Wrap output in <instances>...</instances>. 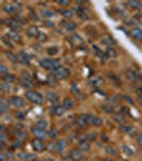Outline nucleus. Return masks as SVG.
<instances>
[{
    "label": "nucleus",
    "mask_w": 142,
    "mask_h": 161,
    "mask_svg": "<svg viewBox=\"0 0 142 161\" xmlns=\"http://www.w3.org/2000/svg\"><path fill=\"white\" fill-rule=\"evenodd\" d=\"M40 64L43 69L47 70V71H50L51 73H53L57 69H59L61 67L60 60L55 59V58H43L40 60Z\"/></svg>",
    "instance_id": "obj_1"
},
{
    "label": "nucleus",
    "mask_w": 142,
    "mask_h": 161,
    "mask_svg": "<svg viewBox=\"0 0 142 161\" xmlns=\"http://www.w3.org/2000/svg\"><path fill=\"white\" fill-rule=\"evenodd\" d=\"M25 96H26V99H27L29 102L33 103V104H37V105H40L43 103V96L41 95L40 92H38L37 90H27L25 92Z\"/></svg>",
    "instance_id": "obj_2"
},
{
    "label": "nucleus",
    "mask_w": 142,
    "mask_h": 161,
    "mask_svg": "<svg viewBox=\"0 0 142 161\" xmlns=\"http://www.w3.org/2000/svg\"><path fill=\"white\" fill-rule=\"evenodd\" d=\"M18 82L20 84V86L24 87V88H27V89H31V88L33 87V80L32 77L30 76V74L28 73V72H24L22 75H20V77L18 79Z\"/></svg>",
    "instance_id": "obj_3"
},
{
    "label": "nucleus",
    "mask_w": 142,
    "mask_h": 161,
    "mask_svg": "<svg viewBox=\"0 0 142 161\" xmlns=\"http://www.w3.org/2000/svg\"><path fill=\"white\" fill-rule=\"evenodd\" d=\"M126 79L133 83H140L142 82V74L139 73L137 71H134V70H127L126 71Z\"/></svg>",
    "instance_id": "obj_4"
},
{
    "label": "nucleus",
    "mask_w": 142,
    "mask_h": 161,
    "mask_svg": "<svg viewBox=\"0 0 142 161\" xmlns=\"http://www.w3.org/2000/svg\"><path fill=\"white\" fill-rule=\"evenodd\" d=\"M9 103L15 108H24L25 104H26L25 100L23 99V98L18 97V96H12V97H10L9 98Z\"/></svg>",
    "instance_id": "obj_5"
},
{
    "label": "nucleus",
    "mask_w": 142,
    "mask_h": 161,
    "mask_svg": "<svg viewBox=\"0 0 142 161\" xmlns=\"http://www.w3.org/2000/svg\"><path fill=\"white\" fill-rule=\"evenodd\" d=\"M68 157H69V159L73 160V161H81V160L84 159V153H82L81 150L78 149V148H73V149H72L71 152H69V154H68Z\"/></svg>",
    "instance_id": "obj_6"
},
{
    "label": "nucleus",
    "mask_w": 142,
    "mask_h": 161,
    "mask_svg": "<svg viewBox=\"0 0 142 161\" xmlns=\"http://www.w3.org/2000/svg\"><path fill=\"white\" fill-rule=\"evenodd\" d=\"M31 132H32V134L34 136V139H38V140H42V141H44V140L46 139V137L48 136L47 132H46V130H43V129H40L38 128V127H32V129H31Z\"/></svg>",
    "instance_id": "obj_7"
},
{
    "label": "nucleus",
    "mask_w": 142,
    "mask_h": 161,
    "mask_svg": "<svg viewBox=\"0 0 142 161\" xmlns=\"http://www.w3.org/2000/svg\"><path fill=\"white\" fill-rule=\"evenodd\" d=\"M53 76L56 77L57 80H65L66 77L68 76V74H69V72H68V70L65 68V67H60L59 69H57L55 72H53Z\"/></svg>",
    "instance_id": "obj_8"
},
{
    "label": "nucleus",
    "mask_w": 142,
    "mask_h": 161,
    "mask_svg": "<svg viewBox=\"0 0 142 161\" xmlns=\"http://www.w3.org/2000/svg\"><path fill=\"white\" fill-rule=\"evenodd\" d=\"M68 140L66 139H60L58 140V141L56 142L55 144V153L56 154H62V153L64 152V149L66 148V146H68Z\"/></svg>",
    "instance_id": "obj_9"
},
{
    "label": "nucleus",
    "mask_w": 142,
    "mask_h": 161,
    "mask_svg": "<svg viewBox=\"0 0 142 161\" xmlns=\"http://www.w3.org/2000/svg\"><path fill=\"white\" fill-rule=\"evenodd\" d=\"M45 100L48 104H51L53 106H55V105H57V103H58L59 96L57 95L55 92H48L45 95Z\"/></svg>",
    "instance_id": "obj_10"
},
{
    "label": "nucleus",
    "mask_w": 142,
    "mask_h": 161,
    "mask_svg": "<svg viewBox=\"0 0 142 161\" xmlns=\"http://www.w3.org/2000/svg\"><path fill=\"white\" fill-rule=\"evenodd\" d=\"M88 119H89V126H92V127H100L104 124L103 118H100L99 116H96V115H91V114H89Z\"/></svg>",
    "instance_id": "obj_11"
},
{
    "label": "nucleus",
    "mask_w": 142,
    "mask_h": 161,
    "mask_svg": "<svg viewBox=\"0 0 142 161\" xmlns=\"http://www.w3.org/2000/svg\"><path fill=\"white\" fill-rule=\"evenodd\" d=\"M89 114H81L80 116H78V118L76 119V125L77 127H79L80 129H84L87 126H89V119H88Z\"/></svg>",
    "instance_id": "obj_12"
},
{
    "label": "nucleus",
    "mask_w": 142,
    "mask_h": 161,
    "mask_svg": "<svg viewBox=\"0 0 142 161\" xmlns=\"http://www.w3.org/2000/svg\"><path fill=\"white\" fill-rule=\"evenodd\" d=\"M105 83V80L103 76H100V75H96V76H93L91 79L89 80V85L94 88H99L102 86L103 84Z\"/></svg>",
    "instance_id": "obj_13"
},
{
    "label": "nucleus",
    "mask_w": 142,
    "mask_h": 161,
    "mask_svg": "<svg viewBox=\"0 0 142 161\" xmlns=\"http://www.w3.org/2000/svg\"><path fill=\"white\" fill-rule=\"evenodd\" d=\"M31 146L34 152L37 153H41L45 149V145H44V141L42 140H38V139H33L31 141Z\"/></svg>",
    "instance_id": "obj_14"
},
{
    "label": "nucleus",
    "mask_w": 142,
    "mask_h": 161,
    "mask_svg": "<svg viewBox=\"0 0 142 161\" xmlns=\"http://www.w3.org/2000/svg\"><path fill=\"white\" fill-rule=\"evenodd\" d=\"M30 59H31L30 56L28 55L26 52H19V53L17 54V61L22 64H29Z\"/></svg>",
    "instance_id": "obj_15"
},
{
    "label": "nucleus",
    "mask_w": 142,
    "mask_h": 161,
    "mask_svg": "<svg viewBox=\"0 0 142 161\" xmlns=\"http://www.w3.org/2000/svg\"><path fill=\"white\" fill-rule=\"evenodd\" d=\"M65 111L66 110L62 105H55L51 108L50 113H51V115L56 116V117H60V116H62L65 113Z\"/></svg>",
    "instance_id": "obj_16"
},
{
    "label": "nucleus",
    "mask_w": 142,
    "mask_h": 161,
    "mask_svg": "<svg viewBox=\"0 0 142 161\" xmlns=\"http://www.w3.org/2000/svg\"><path fill=\"white\" fill-rule=\"evenodd\" d=\"M26 35H27L29 38H38V36H40V31H38L37 26L32 25L26 30Z\"/></svg>",
    "instance_id": "obj_17"
},
{
    "label": "nucleus",
    "mask_w": 142,
    "mask_h": 161,
    "mask_svg": "<svg viewBox=\"0 0 142 161\" xmlns=\"http://www.w3.org/2000/svg\"><path fill=\"white\" fill-rule=\"evenodd\" d=\"M102 43L104 44V45H107L109 46V47H111L112 45H115L117 44V42H115V40L113 39L111 36H104L102 39Z\"/></svg>",
    "instance_id": "obj_18"
},
{
    "label": "nucleus",
    "mask_w": 142,
    "mask_h": 161,
    "mask_svg": "<svg viewBox=\"0 0 142 161\" xmlns=\"http://www.w3.org/2000/svg\"><path fill=\"white\" fill-rule=\"evenodd\" d=\"M78 149H80L82 153H88L91 149V144L88 141H81V142H79Z\"/></svg>",
    "instance_id": "obj_19"
},
{
    "label": "nucleus",
    "mask_w": 142,
    "mask_h": 161,
    "mask_svg": "<svg viewBox=\"0 0 142 161\" xmlns=\"http://www.w3.org/2000/svg\"><path fill=\"white\" fill-rule=\"evenodd\" d=\"M15 136H16L17 140H19V141L23 142L28 139V133L25 130H23V129H18V130L15 132Z\"/></svg>",
    "instance_id": "obj_20"
},
{
    "label": "nucleus",
    "mask_w": 142,
    "mask_h": 161,
    "mask_svg": "<svg viewBox=\"0 0 142 161\" xmlns=\"http://www.w3.org/2000/svg\"><path fill=\"white\" fill-rule=\"evenodd\" d=\"M8 110H9V102L3 97H1L0 98V113L4 114Z\"/></svg>",
    "instance_id": "obj_21"
},
{
    "label": "nucleus",
    "mask_w": 142,
    "mask_h": 161,
    "mask_svg": "<svg viewBox=\"0 0 142 161\" xmlns=\"http://www.w3.org/2000/svg\"><path fill=\"white\" fill-rule=\"evenodd\" d=\"M62 106H63V108H65L66 111L72 110V108H74V102H73V100L69 99V98H64L63 101H62Z\"/></svg>",
    "instance_id": "obj_22"
},
{
    "label": "nucleus",
    "mask_w": 142,
    "mask_h": 161,
    "mask_svg": "<svg viewBox=\"0 0 142 161\" xmlns=\"http://www.w3.org/2000/svg\"><path fill=\"white\" fill-rule=\"evenodd\" d=\"M40 14L44 19H51V17L55 16V12L51 11V10H47V9H42L40 11Z\"/></svg>",
    "instance_id": "obj_23"
},
{
    "label": "nucleus",
    "mask_w": 142,
    "mask_h": 161,
    "mask_svg": "<svg viewBox=\"0 0 142 161\" xmlns=\"http://www.w3.org/2000/svg\"><path fill=\"white\" fill-rule=\"evenodd\" d=\"M130 36L133 37L134 39H136V40H140L142 38V30L140 28H134V29L130 30Z\"/></svg>",
    "instance_id": "obj_24"
},
{
    "label": "nucleus",
    "mask_w": 142,
    "mask_h": 161,
    "mask_svg": "<svg viewBox=\"0 0 142 161\" xmlns=\"http://www.w3.org/2000/svg\"><path fill=\"white\" fill-rule=\"evenodd\" d=\"M108 77H109V80L112 82V84H114L115 86H121V80L117 74L110 72V73L108 74Z\"/></svg>",
    "instance_id": "obj_25"
},
{
    "label": "nucleus",
    "mask_w": 142,
    "mask_h": 161,
    "mask_svg": "<svg viewBox=\"0 0 142 161\" xmlns=\"http://www.w3.org/2000/svg\"><path fill=\"white\" fill-rule=\"evenodd\" d=\"M112 117H113V120L117 121V123L120 124V125H124V123H125V116H124L123 114L114 113L112 115Z\"/></svg>",
    "instance_id": "obj_26"
},
{
    "label": "nucleus",
    "mask_w": 142,
    "mask_h": 161,
    "mask_svg": "<svg viewBox=\"0 0 142 161\" xmlns=\"http://www.w3.org/2000/svg\"><path fill=\"white\" fill-rule=\"evenodd\" d=\"M119 129H120V131L123 132V133H130V132L134 130L133 126H127V125H120Z\"/></svg>",
    "instance_id": "obj_27"
},
{
    "label": "nucleus",
    "mask_w": 142,
    "mask_h": 161,
    "mask_svg": "<svg viewBox=\"0 0 142 161\" xmlns=\"http://www.w3.org/2000/svg\"><path fill=\"white\" fill-rule=\"evenodd\" d=\"M35 127H38V128H40V129H43V130H46L48 127V123L45 119H40V120L35 124Z\"/></svg>",
    "instance_id": "obj_28"
},
{
    "label": "nucleus",
    "mask_w": 142,
    "mask_h": 161,
    "mask_svg": "<svg viewBox=\"0 0 142 161\" xmlns=\"http://www.w3.org/2000/svg\"><path fill=\"white\" fill-rule=\"evenodd\" d=\"M2 80H3V82H6V83H8V84H11V83H13L14 82L15 80V76L13 74H11V73H7L4 76H2Z\"/></svg>",
    "instance_id": "obj_29"
},
{
    "label": "nucleus",
    "mask_w": 142,
    "mask_h": 161,
    "mask_svg": "<svg viewBox=\"0 0 142 161\" xmlns=\"http://www.w3.org/2000/svg\"><path fill=\"white\" fill-rule=\"evenodd\" d=\"M63 26L68 31H74L75 29H76L77 24H76V23H74V22H68L66 24H63Z\"/></svg>",
    "instance_id": "obj_30"
},
{
    "label": "nucleus",
    "mask_w": 142,
    "mask_h": 161,
    "mask_svg": "<svg viewBox=\"0 0 142 161\" xmlns=\"http://www.w3.org/2000/svg\"><path fill=\"white\" fill-rule=\"evenodd\" d=\"M2 10L4 12L8 13V14H11V13H15V9H14V6L13 4H6V6L2 7Z\"/></svg>",
    "instance_id": "obj_31"
},
{
    "label": "nucleus",
    "mask_w": 142,
    "mask_h": 161,
    "mask_svg": "<svg viewBox=\"0 0 142 161\" xmlns=\"http://www.w3.org/2000/svg\"><path fill=\"white\" fill-rule=\"evenodd\" d=\"M19 157L22 158V159L26 160V161H30L31 159H32V158H34V155L29 154V153H20Z\"/></svg>",
    "instance_id": "obj_32"
},
{
    "label": "nucleus",
    "mask_w": 142,
    "mask_h": 161,
    "mask_svg": "<svg viewBox=\"0 0 142 161\" xmlns=\"http://www.w3.org/2000/svg\"><path fill=\"white\" fill-rule=\"evenodd\" d=\"M6 55H7L8 59H9L10 61H12V62H16L17 61V55H14L11 51H7Z\"/></svg>",
    "instance_id": "obj_33"
},
{
    "label": "nucleus",
    "mask_w": 142,
    "mask_h": 161,
    "mask_svg": "<svg viewBox=\"0 0 142 161\" xmlns=\"http://www.w3.org/2000/svg\"><path fill=\"white\" fill-rule=\"evenodd\" d=\"M105 152L107 153L108 155H110V156H114V155H117V149L114 148V146H111V145H109V146L106 147Z\"/></svg>",
    "instance_id": "obj_34"
},
{
    "label": "nucleus",
    "mask_w": 142,
    "mask_h": 161,
    "mask_svg": "<svg viewBox=\"0 0 142 161\" xmlns=\"http://www.w3.org/2000/svg\"><path fill=\"white\" fill-rule=\"evenodd\" d=\"M47 53L50 56H55L59 53V48L57 46H53V47H48L47 48Z\"/></svg>",
    "instance_id": "obj_35"
},
{
    "label": "nucleus",
    "mask_w": 142,
    "mask_h": 161,
    "mask_svg": "<svg viewBox=\"0 0 142 161\" xmlns=\"http://www.w3.org/2000/svg\"><path fill=\"white\" fill-rule=\"evenodd\" d=\"M135 92H136V95L138 96L139 101L142 102V85H138V86L135 88Z\"/></svg>",
    "instance_id": "obj_36"
},
{
    "label": "nucleus",
    "mask_w": 142,
    "mask_h": 161,
    "mask_svg": "<svg viewBox=\"0 0 142 161\" xmlns=\"http://www.w3.org/2000/svg\"><path fill=\"white\" fill-rule=\"evenodd\" d=\"M11 147L13 149H18L22 147V141H19V140H14L12 143H11Z\"/></svg>",
    "instance_id": "obj_37"
},
{
    "label": "nucleus",
    "mask_w": 142,
    "mask_h": 161,
    "mask_svg": "<svg viewBox=\"0 0 142 161\" xmlns=\"http://www.w3.org/2000/svg\"><path fill=\"white\" fill-rule=\"evenodd\" d=\"M76 14L78 15L79 17H84V15H86V10L84 9V8L81 7H77L76 8Z\"/></svg>",
    "instance_id": "obj_38"
},
{
    "label": "nucleus",
    "mask_w": 142,
    "mask_h": 161,
    "mask_svg": "<svg viewBox=\"0 0 142 161\" xmlns=\"http://www.w3.org/2000/svg\"><path fill=\"white\" fill-rule=\"evenodd\" d=\"M106 54H107L108 57H111V58H113V57L117 56V52H115L114 48H112V47H108V50H107V52H106Z\"/></svg>",
    "instance_id": "obj_39"
},
{
    "label": "nucleus",
    "mask_w": 142,
    "mask_h": 161,
    "mask_svg": "<svg viewBox=\"0 0 142 161\" xmlns=\"http://www.w3.org/2000/svg\"><path fill=\"white\" fill-rule=\"evenodd\" d=\"M102 108L106 112V113H111V112L113 111V105H111L110 103H108V104L102 105Z\"/></svg>",
    "instance_id": "obj_40"
},
{
    "label": "nucleus",
    "mask_w": 142,
    "mask_h": 161,
    "mask_svg": "<svg viewBox=\"0 0 142 161\" xmlns=\"http://www.w3.org/2000/svg\"><path fill=\"white\" fill-rule=\"evenodd\" d=\"M61 13V14H63L64 17H66V19H71L72 16H73V13L72 11H68V10H61V11H59Z\"/></svg>",
    "instance_id": "obj_41"
},
{
    "label": "nucleus",
    "mask_w": 142,
    "mask_h": 161,
    "mask_svg": "<svg viewBox=\"0 0 142 161\" xmlns=\"http://www.w3.org/2000/svg\"><path fill=\"white\" fill-rule=\"evenodd\" d=\"M127 4L130 6L131 8H134V9H140V7H141V2H139V1H129Z\"/></svg>",
    "instance_id": "obj_42"
},
{
    "label": "nucleus",
    "mask_w": 142,
    "mask_h": 161,
    "mask_svg": "<svg viewBox=\"0 0 142 161\" xmlns=\"http://www.w3.org/2000/svg\"><path fill=\"white\" fill-rule=\"evenodd\" d=\"M2 40H3V43L7 44L8 46H10V47H13L12 43H11V39H10L9 35L8 36H4V37H2Z\"/></svg>",
    "instance_id": "obj_43"
},
{
    "label": "nucleus",
    "mask_w": 142,
    "mask_h": 161,
    "mask_svg": "<svg viewBox=\"0 0 142 161\" xmlns=\"http://www.w3.org/2000/svg\"><path fill=\"white\" fill-rule=\"evenodd\" d=\"M1 90H2V92H9V90H10V84H8V83L3 82L1 84Z\"/></svg>",
    "instance_id": "obj_44"
},
{
    "label": "nucleus",
    "mask_w": 142,
    "mask_h": 161,
    "mask_svg": "<svg viewBox=\"0 0 142 161\" xmlns=\"http://www.w3.org/2000/svg\"><path fill=\"white\" fill-rule=\"evenodd\" d=\"M15 117L20 119V120H23V119H25V114L20 111H17V112H15Z\"/></svg>",
    "instance_id": "obj_45"
},
{
    "label": "nucleus",
    "mask_w": 142,
    "mask_h": 161,
    "mask_svg": "<svg viewBox=\"0 0 142 161\" xmlns=\"http://www.w3.org/2000/svg\"><path fill=\"white\" fill-rule=\"evenodd\" d=\"M8 70H7V67L4 66V64H1V66H0V74L2 75V76H4V75H6L7 73H8Z\"/></svg>",
    "instance_id": "obj_46"
},
{
    "label": "nucleus",
    "mask_w": 142,
    "mask_h": 161,
    "mask_svg": "<svg viewBox=\"0 0 142 161\" xmlns=\"http://www.w3.org/2000/svg\"><path fill=\"white\" fill-rule=\"evenodd\" d=\"M122 150L125 154H127V155H133V150H131L130 148H128L127 146H123L122 147Z\"/></svg>",
    "instance_id": "obj_47"
},
{
    "label": "nucleus",
    "mask_w": 142,
    "mask_h": 161,
    "mask_svg": "<svg viewBox=\"0 0 142 161\" xmlns=\"http://www.w3.org/2000/svg\"><path fill=\"white\" fill-rule=\"evenodd\" d=\"M137 143H138V145L140 147H142V133H140V134H138L137 136Z\"/></svg>",
    "instance_id": "obj_48"
},
{
    "label": "nucleus",
    "mask_w": 142,
    "mask_h": 161,
    "mask_svg": "<svg viewBox=\"0 0 142 161\" xmlns=\"http://www.w3.org/2000/svg\"><path fill=\"white\" fill-rule=\"evenodd\" d=\"M88 140H91V141H93V140L96 139V133H94V132H91V133H89L87 136Z\"/></svg>",
    "instance_id": "obj_49"
},
{
    "label": "nucleus",
    "mask_w": 142,
    "mask_h": 161,
    "mask_svg": "<svg viewBox=\"0 0 142 161\" xmlns=\"http://www.w3.org/2000/svg\"><path fill=\"white\" fill-rule=\"evenodd\" d=\"M57 133H58V132H57V130H53V131H50L49 132V136L50 139H53V137H56L57 136Z\"/></svg>",
    "instance_id": "obj_50"
},
{
    "label": "nucleus",
    "mask_w": 142,
    "mask_h": 161,
    "mask_svg": "<svg viewBox=\"0 0 142 161\" xmlns=\"http://www.w3.org/2000/svg\"><path fill=\"white\" fill-rule=\"evenodd\" d=\"M57 3H59L60 6H68L69 1H63V0H61V1H57Z\"/></svg>",
    "instance_id": "obj_51"
},
{
    "label": "nucleus",
    "mask_w": 142,
    "mask_h": 161,
    "mask_svg": "<svg viewBox=\"0 0 142 161\" xmlns=\"http://www.w3.org/2000/svg\"><path fill=\"white\" fill-rule=\"evenodd\" d=\"M45 26H47V27H53V22H46Z\"/></svg>",
    "instance_id": "obj_52"
},
{
    "label": "nucleus",
    "mask_w": 142,
    "mask_h": 161,
    "mask_svg": "<svg viewBox=\"0 0 142 161\" xmlns=\"http://www.w3.org/2000/svg\"><path fill=\"white\" fill-rule=\"evenodd\" d=\"M100 161H114V160H112V159H110V158H105V159H102Z\"/></svg>",
    "instance_id": "obj_53"
},
{
    "label": "nucleus",
    "mask_w": 142,
    "mask_h": 161,
    "mask_svg": "<svg viewBox=\"0 0 142 161\" xmlns=\"http://www.w3.org/2000/svg\"><path fill=\"white\" fill-rule=\"evenodd\" d=\"M41 161H53V159H49V158H47V159H43V160H41Z\"/></svg>",
    "instance_id": "obj_54"
},
{
    "label": "nucleus",
    "mask_w": 142,
    "mask_h": 161,
    "mask_svg": "<svg viewBox=\"0 0 142 161\" xmlns=\"http://www.w3.org/2000/svg\"><path fill=\"white\" fill-rule=\"evenodd\" d=\"M12 161H19V160H12Z\"/></svg>",
    "instance_id": "obj_55"
},
{
    "label": "nucleus",
    "mask_w": 142,
    "mask_h": 161,
    "mask_svg": "<svg viewBox=\"0 0 142 161\" xmlns=\"http://www.w3.org/2000/svg\"><path fill=\"white\" fill-rule=\"evenodd\" d=\"M30 161H37V160H30Z\"/></svg>",
    "instance_id": "obj_56"
}]
</instances>
